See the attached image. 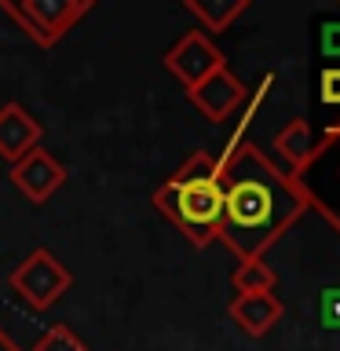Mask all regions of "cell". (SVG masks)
Returning a JSON list of instances; mask_svg holds the SVG:
<instances>
[{
	"label": "cell",
	"instance_id": "9a60e30c",
	"mask_svg": "<svg viewBox=\"0 0 340 351\" xmlns=\"http://www.w3.org/2000/svg\"><path fill=\"white\" fill-rule=\"evenodd\" d=\"M322 51L340 55V22H326L322 26Z\"/></svg>",
	"mask_w": 340,
	"mask_h": 351
},
{
	"label": "cell",
	"instance_id": "6da1fadb",
	"mask_svg": "<svg viewBox=\"0 0 340 351\" xmlns=\"http://www.w3.org/2000/svg\"><path fill=\"white\" fill-rule=\"evenodd\" d=\"M219 183H223V219L219 241L238 260L263 256L271 245L289 234L307 213V191L256 143H241L234 154H216Z\"/></svg>",
	"mask_w": 340,
	"mask_h": 351
},
{
	"label": "cell",
	"instance_id": "8992f818",
	"mask_svg": "<svg viewBox=\"0 0 340 351\" xmlns=\"http://www.w3.org/2000/svg\"><path fill=\"white\" fill-rule=\"evenodd\" d=\"M245 95H249V88L238 81L234 73L227 70H216V73H208L202 84H194L191 92H186V99L202 110V114L212 121V125H219V121H227V117H234L238 114V106L245 103Z\"/></svg>",
	"mask_w": 340,
	"mask_h": 351
},
{
	"label": "cell",
	"instance_id": "3957f363",
	"mask_svg": "<svg viewBox=\"0 0 340 351\" xmlns=\"http://www.w3.org/2000/svg\"><path fill=\"white\" fill-rule=\"evenodd\" d=\"M92 8V0H0V11L37 48H55Z\"/></svg>",
	"mask_w": 340,
	"mask_h": 351
},
{
	"label": "cell",
	"instance_id": "5b68a950",
	"mask_svg": "<svg viewBox=\"0 0 340 351\" xmlns=\"http://www.w3.org/2000/svg\"><path fill=\"white\" fill-rule=\"evenodd\" d=\"M223 66H227V55L219 51L212 44V37L202 29L183 33V37L165 51V70L183 84V92H191L194 84H202L208 73L223 70Z\"/></svg>",
	"mask_w": 340,
	"mask_h": 351
},
{
	"label": "cell",
	"instance_id": "7c38bea8",
	"mask_svg": "<svg viewBox=\"0 0 340 351\" xmlns=\"http://www.w3.org/2000/svg\"><path fill=\"white\" fill-rule=\"evenodd\" d=\"M230 285H234V296L238 293H274L278 285V274L263 256H252V260H241L234 274H230Z\"/></svg>",
	"mask_w": 340,
	"mask_h": 351
},
{
	"label": "cell",
	"instance_id": "e0dca14e",
	"mask_svg": "<svg viewBox=\"0 0 340 351\" xmlns=\"http://www.w3.org/2000/svg\"><path fill=\"white\" fill-rule=\"evenodd\" d=\"M0 351H22V344H19V340H11L4 329H0Z\"/></svg>",
	"mask_w": 340,
	"mask_h": 351
},
{
	"label": "cell",
	"instance_id": "4fadbf2b",
	"mask_svg": "<svg viewBox=\"0 0 340 351\" xmlns=\"http://www.w3.org/2000/svg\"><path fill=\"white\" fill-rule=\"evenodd\" d=\"M33 351H88V348H84V340L77 337L70 326H51L48 333L37 340Z\"/></svg>",
	"mask_w": 340,
	"mask_h": 351
},
{
	"label": "cell",
	"instance_id": "30bf717a",
	"mask_svg": "<svg viewBox=\"0 0 340 351\" xmlns=\"http://www.w3.org/2000/svg\"><path fill=\"white\" fill-rule=\"evenodd\" d=\"M315 147H318V139H315V132L304 117H293L289 125L274 136V154L282 158V169L289 172L293 180H300L307 172V165L315 161Z\"/></svg>",
	"mask_w": 340,
	"mask_h": 351
},
{
	"label": "cell",
	"instance_id": "2e32d148",
	"mask_svg": "<svg viewBox=\"0 0 340 351\" xmlns=\"http://www.w3.org/2000/svg\"><path fill=\"white\" fill-rule=\"evenodd\" d=\"M322 315H326V326H340V289L326 293V300H322Z\"/></svg>",
	"mask_w": 340,
	"mask_h": 351
},
{
	"label": "cell",
	"instance_id": "277c9868",
	"mask_svg": "<svg viewBox=\"0 0 340 351\" xmlns=\"http://www.w3.org/2000/svg\"><path fill=\"white\" fill-rule=\"evenodd\" d=\"M11 293H19L33 311H48L51 304H59L66 293L73 289L70 267L48 249H33L15 271L8 274Z\"/></svg>",
	"mask_w": 340,
	"mask_h": 351
},
{
	"label": "cell",
	"instance_id": "5bb4252c",
	"mask_svg": "<svg viewBox=\"0 0 340 351\" xmlns=\"http://www.w3.org/2000/svg\"><path fill=\"white\" fill-rule=\"evenodd\" d=\"M318 84H322V103L326 106H340V66H329V70H322V77H318Z\"/></svg>",
	"mask_w": 340,
	"mask_h": 351
},
{
	"label": "cell",
	"instance_id": "8fae6325",
	"mask_svg": "<svg viewBox=\"0 0 340 351\" xmlns=\"http://www.w3.org/2000/svg\"><path fill=\"white\" fill-rule=\"evenodd\" d=\"M183 8L202 22V33H223L230 29V22L241 19L249 11V0H183Z\"/></svg>",
	"mask_w": 340,
	"mask_h": 351
},
{
	"label": "cell",
	"instance_id": "9c48e42d",
	"mask_svg": "<svg viewBox=\"0 0 340 351\" xmlns=\"http://www.w3.org/2000/svg\"><path fill=\"white\" fill-rule=\"evenodd\" d=\"M230 322H234L241 333L249 337H267L274 326L282 322L285 315V304L278 300L274 293H238L227 307Z\"/></svg>",
	"mask_w": 340,
	"mask_h": 351
},
{
	"label": "cell",
	"instance_id": "ac0fdd59",
	"mask_svg": "<svg viewBox=\"0 0 340 351\" xmlns=\"http://www.w3.org/2000/svg\"><path fill=\"white\" fill-rule=\"evenodd\" d=\"M322 139H340V121H333V125L322 132Z\"/></svg>",
	"mask_w": 340,
	"mask_h": 351
},
{
	"label": "cell",
	"instance_id": "ba28073f",
	"mask_svg": "<svg viewBox=\"0 0 340 351\" xmlns=\"http://www.w3.org/2000/svg\"><path fill=\"white\" fill-rule=\"evenodd\" d=\"M44 139V125L22 103L0 106V158L8 165L22 161L29 150H37Z\"/></svg>",
	"mask_w": 340,
	"mask_h": 351
},
{
	"label": "cell",
	"instance_id": "7a4b0ae2",
	"mask_svg": "<svg viewBox=\"0 0 340 351\" xmlns=\"http://www.w3.org/2000/svg\"><path fill=\"white\" fill-rule=\"evenodd\" d=\"M154 208L169 216L191 245H212L219 234V219H223V183H219L216 154L194 150L154 191Z\"/></svg>",
	"mask_w": 340,
	"mask_h": 351
},
{
	"label": "cell",
	"instance_id": "52a82bcc",
	"mask_svg": "<svg viewBox=\"0 0 340 351\" xmlns=\"http://www.w3.org/2000/svg\"><path fill=\"white\" fill-rule=\"evenodd\" d=\"M11 183H15L19 194L29 197L33 205H44L66 183V169L44 147H37V150H29L22 161L11 165Z\"/></svg>",
	"mask_w": 340,
	"mask_h": 351
}]
</instances>
